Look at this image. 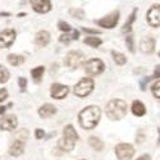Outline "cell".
Wrapping results in <instances>:
<instances>
[{"instance_id":"cell-4","label":"cell","mask_w":160,"mask_h":160,"mask_svg":"<svg viewBox=\"0 0 160 160\" xmlns=\"http://www.w3.org/2000/svg\"><path fill=\"white\" fill-rule=\"evenodd\" d=\"M94 90V79L92 78H82L76 86H74V95L78 98H85L90 95Z\"/></svg>"},{"instance_id":"cell-34","label":"cell","mask_w":160,"mask_h":160,"mask_svg":"<svg viewBox=\"0 0 160 160\" xmlns=\"http://www.w3.org/2000/svg\"><path fill=\"white\" fill-rule=\"evenodd\" d=\"M35 136H36V138H37V140H41V138L45 136V132H44V129H41V128H37V129H36V132H35Z\"/></svg>"},{"instance_id":"cell-10","label":"cell","mask_w":160,"mask_h":160,"mask_svg":"<svg viewBox=\"0 0 160 160\" xmlns=\"http://www.w3.org/2000/svg\"><path fill=\"white\" fill-rule=\"evenodd\" d=\"M16 40V31L14 30H4L0 32V48H9Z\"/></svg>"},{"instance_id":"cell-12","label":"cell","mask_w":160,"mask_h":160,"mask_svg":"<svg viewBox=\"0 0 160 160\" xmlns=\"http://www.w3.org/2000/svg\"><path fill=\"white\" fill-rule=\"evenodd\" d=\"M68 92H69V88L68 86H65V85H60V83H54L51 86V98H54V99H63L65 98L67 95H68Z\"/></svg>"},{"instance_id":"cell-36","label":"cell","mask_w":160,"mask_h":160,"mask_svg":"<svg viewBox=\"0 0 160 160\" xmlns=\"http://www.w3.org/2000/svg\"><path fill=\"white\" fill-rule=\"evenodd\" d=\"M82 31H83V32H86V33H91V35H99V33H100V31H99V30L86 28V27H83V28H82Z\"/></svg>"},{"instance_id":"cell-2","label":"cell","mask_w":160,"mask_h":160,"mask_svg":"<svg viewBox=\"0 0 160 160\" xmlns=\"http://www.w3.org/2000/svg\"><path fill=\"white\" fill-rule=\"evenodd\" d=\"M106 115L112 121H119V119L124 118L126 113H127V104L126 101L121 100V99H115L108 102L105 108Z\"/></svg>"},{"instance_id":"cell-11","label":"cell","mask_w":160,"mask_h":160,"mask_svg":"<svg viewBox=\"0 0 160 160\" xmlns=\"http://www.w3.org/2000/svg\"><path fill=\"white\" fill-rule=\"evenodd\" d=\"M18 126V121L16 115H5L0 118V129L4 131H13Z\"/></svg>"},{"instance_id":"cell-1","label":"cell","mask_w":160,"mask_h":160,"mask_svg":"<svg viewBox=\"0 0 160 160\" xmlns=\"http://www.w3.org/2000/svg\"><path fill=\"white\" fill-rule=\"evenodd\" d=\"M101 110L98 106H87L81 113H79V124L85 129H92L95 128L100 121Z\"/></svg>"},{"instance_id":"cell-7","label":"cell","mask_w":160,"mask_h":160,"mask_svg":"<svg viewBox=\"0 0 160 160\" xmlns=\"http://www.w3.org/2000/svg\"><path fill=\"white\" fill-rule=\"evenodd\" d=\"M105 69V64L100 59H91L85 64V71L90 76H98Z\"/></svg>"},{"instance_id":"cell-39","label":"cell","mask_w":160,"mask_h":160,"mask_svg":"<svg viewBox=\"0 0 160 160\" xmlns=\"http://www.w3.org/2000/svg\"><path fill=\"white\" fill-rule=\"evenodd\" d=\"M5 110H7V106H0V115L4 114Z\"/></svg>"},{"instance_id":"cell-22","label":"cell","mask_w":160,"mask_h":160,"mask_svg":"<svg viewBox=\"0 0 160 160\" xmlns=\"http://www.w3.org/2000/svg\"><path fill=\"white\" fill-rule=\"evenodd\" d=\"M44 72H45V68L42 65H40V67H36V68H33L31 71V76H32V78L35 79L36 82H40V79H41Z\"/></svg>"},{"instance_id":"cell-28","label":"cell","mask_w":160,"mask_h":160,"mask_svg":"<svg viewBox=\"0 0 160 160\" xmlns=\"http://www.w3.org/2000/svg\"><path fill=\"white\" fill-rule=\"evenodd\" d=\"M72 40H76L74 38V36H73V32H72V35H68V33H63L60 37H59V41L60 42H63V44H69Z\"/></svg>"},{"instance_id":"cell-5","label":"cell","mask_w":160,"mask_h":160,"mask_svg":"<svg viewBox=\"0 0 160 160\" xmlns=\"http://www.w3.org/2000/svg\"><path fill=\"white\" fill-rule=\"evenodd\" d=\"M82 64H85V54L81 51H71L67 54L65 57V65H68L69 68L76 69L78 67H81Z\"/></svg>"},{"instance_id":"cell-32","label":"cell","mask_w":160,"mask_h":160,"mask_svg":"<svg viewBox=\"0 0 160 160\" xmlns=\"http://www.w3.org/2000/svg\"><path fill=\"white\" fill-rule=\"evenodd\" d=\"M18 85H19L21 91H24L26 87H27V79H26L24 77H21V78L18 79Z\"/></svg>"},{"instance_id":"cell-21","label":"cell","mask_w":160,"mask_h":160,"mask_svg":"<svg viewBox=\"0 0 160 160\" xmlns=\"http://www.w3.org/2000/svg\"><path fill=\"white\" fill-rule=\"evenodd\" d=\"M136 14H137V9H133V12L131 13V16L128 17L127 22L123 26V32H129L131 31V26H132V23L135 22V19H136Z\"/></svg>"},{"instance_id":"cell-37","label":"cell","mask_w":160,"mask_h":160,"mask_svg":"<svg viewBox=\"0 0 160 160\" xmlns=\"http://www.w3.org/2000/svg\"><path fill=\"white\" fill-rule=\"evenodd\" d=\"M152 78H160V64L155 67V71H154V76Z\"/></svg>"},{"instance_id":"cell-23","label":"cell","mask_w":160,"mask_h":160,"mask_svg":"<svg viewBox=\"0 0 160 160\" xmlns=\"http://www.w3.org/2000/svg\"><path fill=\"white\" fill-rule=\"evenodd\" d=\"M85 44L91 46V48H98L102 44V41L99 38V37H95V36H90V37H86L85 38Z\"/></svg>"},{"instance_id":"cell-26","label":"cell","mask_w":160,"mask_h":160,"mask_svg":"<svg viewBox=\"0 0 160 160\" xmlns=\"http://www.w3.org/2000/svg\"><path fill=\"white\" fill-rule=\"evenodd\" d=\"M28 138V131L27 129H21L16 133V140H19V141H23L26 142Z\"/></svg>"},{"instance_id":"cell-24","label":"cell","mask_w":160,"mask_h":160,"mask_svg":"<svg viewBox=\"0 0 160 160\" xmlns=\"http://www.w3.org/2000/svg\"><path fill=\"white\" fill-rule=\"evenodd\" d=\"M112 55H113L114 62H115L118 65H123V64H126L127 58H126V57L122 54V52H118V51H112Z\"/></svg>"},{"instance_id":"cell-41","label":"cell","mask_w":160,"mask_h":160,"mask_svg":"<svg viewBox=\"0 0 160 160\" xmlns=\"http://www.w3.org/2000/svg\"><path fill=\"white\" fill-rule=\"evenodd\" d=\"M159 133H160V129H159ZM159 142H160V138H159Z\"/></svg>"},{"instance_id":"cell-40","label":"cell","mask_w":160,"mask_h":160,"mask_svg":"<svg viewBox=\"0 0 160 160\" xmlns=\"http://www.w3.org/2000/svg\"><path fill=\"white\" fill-rule=\"evenodd\" d=\"M10 16V13H0V17H8Z\"/></svg>"},{"instance_id":"cell-15","label":"cell","mask_w":160,"mask_h":160,"mask_svg":"<svg viewBox=\"0 0 160 160\" xmlns=\"http://www.w3.org/2000/svg\"><path fill=\"white\" fill-rule=\"evenodd\" d=\"M50 42V33L48 31H40L35 36V44L40 48H45Z\"/></svg>"},{"instance_id":"cell-38","label":"cell","mask_w":160,"mask_h":160,"mask_svg":"<svg viewBox=\"0 0 160 160\" xmlns=\"http://www.w3.org/2000/svg\"><path fill=\"white\" fill-rule=\"evenodd\" d=\"M137 160H150V155H142V156H140Z\"/></svg>"},{"instance_id":"cell-17","label":"cell","mask_w":160,"mask_h":160,"mask_svg":"<svg viewBox=\"0 0 160 160\" xmlns=\"http://www.w3.org/2000/svg\"><path fill=\"white\" fill-rule=\"evenodd\" d=\"M23 151H24V142L19 140H16L9 148V154L13 156H19L23 154Z\"/></svg>"},{"instance_id":"cell-18","label":"cell","mask_w":160,"mask_h":160,"mask_svg":"<svg viewBox=\"0 0 160 160\" xmlns=\"http://www.w3.org/2000/svg\"><path fill=\"white\" fill-rule=\"evenodd\" d=\"M132 113L135 114L136 117H142V115H145V113H146L145 105H143L141 101H138V100L133 101V102H132Z\"/></svg>"},{"instance_id":"cell-13","label":"cell","mask_w":160,"mask_h":160,"mask_svg":"<svg viewBox=\"0 0 160 160\" xmlns=\"http://www.w3.org/2000/svg\"><path fill=\"white\" fill-rule=\"evenodd\" d=\"M30 3L37 13H48L51 10L50 0H30Z\"/></svg>"},{"instance_id":"cell-3","label":"cell","mask_w":160,"mask_h":160,"mask_svg":"<svg viewBox=\"0 0 160 160\" xmlns=\"http://www.w3.org/2000/svg\"><path fill=\"white\" fill-rule=\"evenodd\" d=\"M78 140V133L76 132L74 127L73 126H67L63 131V138L59 143L60 146V149L63 151H71L74 149V146H76V142Z\"/></svg>"},{"instance_id":"cell-42","label":"cell","mask_w":160,"mask_h":160,"mask_svg":"<svg viewBox=\"0 0 160 160\" xmlns=\"http://www.w3.org/2000/svg\"><path fill=\"white\" fill-rule=\"evenodd\" d=\"M159 57H160V51H159Z\"/></svg>"},{"instance_id":"cell-8","label":"cell","mask_w":160,"mask_h":160,"mask_svg":"<svg viewBox=\"0 0 160 160\" xmlns=\"http://www.w3.org/2000/svg\"><path fill=\"white\" fill-rule=\"evenodd\" d=\"M118 21H119V12H118V10H115V12L110 13L109 16H106V17H104V18H101V19L96 21V23L100 26V27L113 28V27H115V26H117Z\"/></svg>"},{"instance_id":"cell-27","label":"cell","mask_w":160,"mask_h":160,"mask_svg":"<svg viewBox=\"0 0 160 160\" xmlns=\"http://www.w3.org/2000/svg\"><path fill=\"white\" fill-rule=\"evenodd\" d=\"M69 13H71V16H73V17H76V18H78V19H82V18L85 17V12H83L82 9L74 8V9H71Z\"/></svg>"},{"instance_id":"cell-16","label":"cell","mask_w":160,"mask_h":160,"mask_svg":"<svg viewBox=\"0 0 160 160\" xmlns=\"http://www.w3.org/2000/svg\"><path fill=\"white\" fill-rule=\"evenodd\" d=\"M57 113V108L51 104H44L41 108L38 109V114L41 118H50Z\"/></svg>"},{"instance_id":"cell-19","label":"cell","mask_w":160,"mask_h":160,"mask_svg":"<svg viewBox=\"0 0 160 160\" xmlns=\"http://www.w3.org/2000/svg\"><path fill=\"white\" fill-rule=\"evenodd\" d=\"M7 59H8L9 64L13 65V67H18V65H21L22 63H24V57L18 55V54H9Z\"/></svg>"},{"instance_id":"cell-14","label":"cell","mask_w":160,"mask_h":160,"mask_svg":"<svg viewBox=\"0 0 160 160\" xmlns=\"http://www.w3.org/2000/svg\"><path fill=\"white\" fill-rule=\"evenodd\" d=\"M154 48H155V40L150 36H146L141 40L140 42V49L142 52H145V54H150V52L154 51Z\"/></svg>"},{"instance_id":"cell-9","label":"cell","mask_w":160,"mask_h":160,"mask_svg":"<svg viewBox=\"0 0 160 160\" xmlns=\"http://www.w3.org/2000/svg\"><path fill=\"white\" fill-rule=\"evenodd\" d=\"M148 22L152 27H160V4H155L149 9Z\"/></svg>"},{"instance_id":"cell-35","label":"cell","mask_w":160,"mask_h":160,"mask_svg":"<svg viewBox=\"0 0 160 160\" xmlns=\"http://www.w3.org/2000/svg\"><path fill=\"white\" fill-rule=\"evenodd\" d=\"M8 98V91L5 88H0V102L4 101Z\"/></svg>"},{"instance_id":"cell-6","label":"cell","mask_w":160,"mask_h":160,"mask_svg":"<svg viewBox=\"0 0 160 160\" xmlns=\"http://www.w3.org/2000/svg\"><path fill=\"white\" fill-rule=\"evenodd\" d=\"M115 154L119 160H131L135 155V150L129 143H119L115 146Z\"/></svg>"},{"instance_id":"cell-33","label":"cell","mask_w":160,"mask_h":160,"mask_svg":"<svg viewBox=\"0 0 160 160\" xmlns=\"http://www.w3.org/2000/svg\"><path fill=\"white\" fill-rule=\"evenodd\" d=\"M150 79H152V77H146V78H143L141 81V90L142 91L146 90V86H148V83L150 82Z\"/></svg>"},{"instance_id":"cell-31","label":"cell","mask_w":160,"mask_h":160,"mask_svg":"<svg viewBox=\"0 0 160 160\" xmlns=\"http://www.w3.org/2000/svg\"><path fill=\"white\" fill-rule=\"evenodd\" d=\"M151 91H152V94H154V96H155V98L160 99V81L152 85V87H151Z\"/></svg>"},{"instance_id":"cell-20","label":"cell","mask_w":160,"mask_h":160,"mask_svg":"<svg viewBox=\"0 0 160 160\" xmlns=\"http://www.w3.org/2000/svg\"><path fill=\"white\" fill-rule=\"evenodd\" d=\"M88 143H90V146L92 149H95L96 151H101L102 149H104V142L99 138V137H90L88 138Z\"/></svg>"},{"instance_id":"cell-29","label":"cell","mask_w":160,"mask_h":160,"mask_svg":"<svg viewBox=\"0 0 160 160\" xmlns=\"http://www.w3.org/2000/svg\"><path fill=\"white\" fill-rule=\"evenodd\" d=\"M58 28L60 30V31H63L64 33H67V32H69L72 28H71V26H69V23H67V22H64V21H60L59 23H58Z\"/></svg>"},{"instance_id":"cell-30","label":"cell","mask_w":160,"mask_h":160,"mask_svg":"<svg viewBox=\"0 0 160 160\" xmlns=\"http://www.w3.org/2000/svg\"><path fill=\"white\" fill-rule=\"evenodd\" d=\"M126 44L128 46V50L131 52H135V44H133V36L132 35H128L126 37Z\"/></svg>"},{"instance_id":"cell-25","label":"cell","mask_w":160,"mask_h":160,"mask_svg":"<svg viewBox=\"0 0 160 160\" xmlns=\"http://www.w3.org/2000/svg\"><path fill=\"white\" fill-rule=\"evenodd\" d=\"M9 79V72L4 65H0V83H4Z\"/></svg>"}]
</instances>
